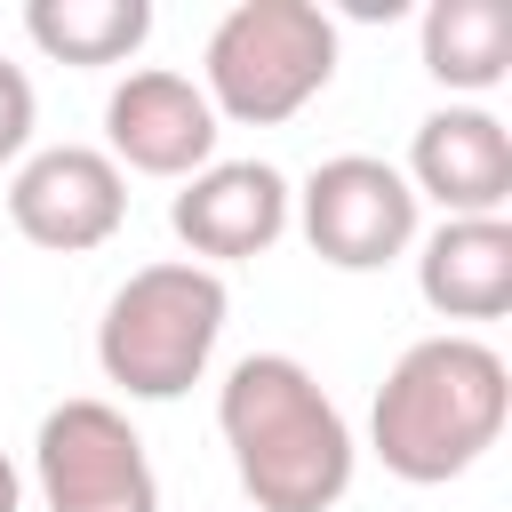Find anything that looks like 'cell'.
Listing matches in <instances>:
<instances>
[{
  "mask_svg": "<svg viewBox=\"0 0 512 512\" xmlns=\"http://www.w3.org/2000/svg\"><path fill=\"white\" fill-rule=\"evenodd\" d=\"M336 80V24L320 0H232L200 48V96L216 120L280 128Z\"/></svg>",
  "mask_w": 512,
  "mask_h": 512,
  "instance_id": "cell-4",
  "label": "cell"
},
{
  "mask_svg": "<svg viewBox=\"0 0 512 512\" xmlns=\"http://www.w3.org/2000/svg\"><path fill=\"white\" fill-rule=\"evenodd\" d=\"M24 32H32L40 56L104 72V64H128L152 40V0H32Z\"/></svg>",
  "mask_w": 512,
  "mask_h": 512,
  "instance_id": "cell-13",
  "label": "cell"
},
{
  "mask_svg": "<svg viewBox=\"0 0 512 512\" xmlns=\"http://www.w3.org/2000/svg\"><path fill=\"white\" fill-rule=\"evenodd\" d=\"M216 432L232 448V472L256 512H336L360 464V440L344 408L320 392V376L296 352H248L232 360L216 392Z\"/></svg>",
  "mask_w": 512,
  "mask_h": 512,
  "instance_id": "cell-1",
  "label": "cell"
},
{
  "mask_svg": "<svg viewBox=\"0 0 512 512\" xmlns=\"http://www.w3.org/2000/svg\"><path fill=\"white\" fill-rule=\"evenodd\" d=\"M416 40H424V72L456 96H488L512 72V8L504 0H432Z\"/></svg>",
  "mask_w": 512,
  "mask_h": 512,
  "instance_id": "cell-12",
  "label": "cell"
},
{
  "mask_svg": "<svg viewBox=\"0 0 512 512\" xmlns=\"http://www.w3.org/2000/svg\"><path fill=\"white\" fill-rule=\"evenodd\" d=\"M8 224L48 256H88L128 224V176L104 144H40L8 176Z\"/></svg>",
  "mask_w": 512,
  "mask_h": 512,
  "instance_id": "cell-7",
  "label": "cell"
},
{
  "mask_svg": "<svg viewBox=\"0 0 512 512\" xmlns=\"http://www.w3.org/2000/svg\"><path fill=\"white\" fill-rule=\"evenodd\" d=\"M224 272L192 264V256H168V264H136L104 320H96V368L104 384H120L128 400H184L208 360H216V336H224Z\"/></svg>",
  "mask_w": 512,
  "mask_h": 512,
  "instance_id": "cell-3",
  "label": "cell"
},
{
  "mask_svg": "<svg viewBox=\"0 0 512 512\" xmlns=\"http://www.w3.org/2000/svg\"><path fill=\"white\" fill-rule=\"evenodd\" d=\"M288 176L272 168V160H208L200 176H184L176 184V200H168V224H176V240L192 248V264H248V256H264L280 232H288Z\"/></svg>",
  "mask_w": 512,
  "mask_h": 512,
  "instance_id": "cell-9",
  "label": "cell"
},
{
  "mask_svg": "<svg viewBox=\"0 0 512 512\" xmlns=\"http://www.w3.org/2000/svg\"><path fill=\"white\" fill-rule=\"evenodd\" d=\"M288 200H296L288 216L304 224L312 256L336 264V272H384L392 256L416 248V192H408V176H400L392 160H376V152H336V160H320Z\"/></svg>",
  "mask_w": 512,
  "mask_h": 512,
  "instance_id": "cell-6",
  "label": "cell"
},
{
  "mask_svg": "<svg viewBox=\"0 0 512 512\" xmlns=\"http://www.w3.org/2000/svg\"><path fill=\"white\" fill-rule=\"evenodd\" d=\"M216 136H224V120H216V104L200 96L192 72L144 64L104 96V160L120 176L136 168V176L184 184V176H200L216 160Z\"/></svg>",
  "mask_w": 512,
  "mask_h": 512,
  "instance_id": "cell-8",
  "label": "cell"
},
{
  "mask_svg": "<svg viewBox=\"0 0 512 512\" xmlns=\"http://www.w3.org/2000/svg\"><path fill=\"white\" fill-rule=\"evenodd\" d=\"M504 416H512L504 352L464 336V328H440V336H416L384 368L376 408H368V448L384 456L392 480L440 488L504 440Z\"/></svg>",
  "mask_w": 512,
  "mask_h": 512,
  "instance_id": "cell-2",
  "label": "cell"
},
{
  "mask_svg": "<svg viewBox=\"0 0 512 512\" xmlns=\"http://www.w3.org/2000/svg\"><path fill=\"white\" fill-rule=\"evenodd\" d=\"M408 192L440 200V216H504L512 200V128L488 104H440L416 120L408 144Z\"/></svg>",
  "mask_w": 512,
  "mask_h": 512,
  "instance_id": "cell-10",
  "label": "cell"
},
{
  "mask_svg": "<svg viewBox=\"0 0 512 512\" xmlns=\"http://www.w3.org/2000/svg\"><path fill=\"white\" fill-rule=\"evenodd\" d=\"M416 288L440 320H504L512 312V224L504 216H440L416 248Z\"/></svg>",
  "mask_w": 512,
  "mask_h": 512,
  "instance_id": "cell-11",
  "label": "cell"
},
{
  "mask_svg": "<svg viewBox=\"0 0 512 512\" xmlns=\"http://www.w3.org/2000/svg\"><path fill=\"white\" fill-rule=\"evenodd\" d=\"M32 480H40L48 512H160V480H152L144 432L96 392L56 400L40 416Z\"/></svg>",
  "mask_w": 512,
  "mask_h": 512,
  "instance_id": "cell-5",
  "label": "cell"
},
{
  "mask_svg": "<svg viewBox=\"0 0 512 512\" xmlns=\"http://www.w3.org/2000/svg\"><path fill=\"white\" fill-rule=\"evenodd\" d=\"M0 512H24V480H16L8 456H0Z\"/></svg>",
  "mask_w": 512,
  "mask_h": 512,
  "instance_id": "cell-15",
  "label": "cell"
},
{
  "mask_svg": "<svg viewBox=\"0 0 512 512\" xmlns=\"http://www.w3.org/2000/svg\"><path fill=\"white\" fill-rule=\"evenodd\" d=\"M32 120H40V96H32L24 64L0 56V168H16V160L32 152Z\"/></svg>",
  "mask_w": 512,
  "mask_h": 512,
  "instance_id": "cell-14",
  "label": "cell"
}]
</instances>
